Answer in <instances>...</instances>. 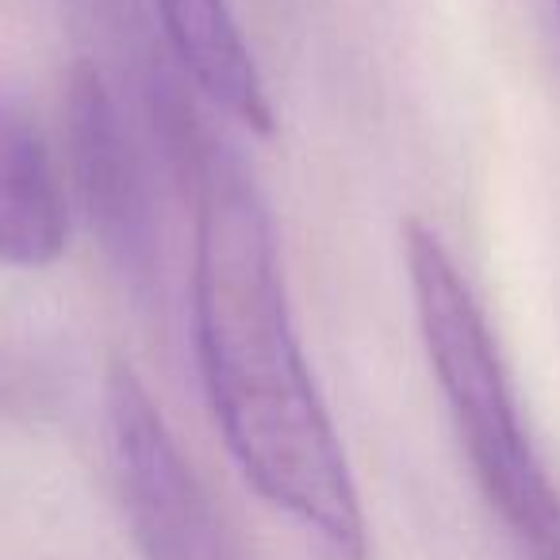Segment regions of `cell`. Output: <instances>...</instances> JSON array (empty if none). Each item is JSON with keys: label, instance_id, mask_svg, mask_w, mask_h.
Returning a JSON list of instances; mask_svg holds the SVG:
<instances>
[{"label": "cell", "instance_id": "obj_1", "mask_svg": "<svg viewBox=\"0 0 560 560\" xmlns=\"http://www.w3.org/2000/svg\"><path fill=\"white\" fill-rule=\"evenodd\" d=\"M185 185L196 200L188 277L196 369L226 453L323 560H365V506L300 342L269 203L215 142Z\"/></svg>", "mask_w": 560, "mask_h": 560}, {"label": "cell", "instance_id": "obj_7", "mask_svg": "<svg viewBox=\"0 0 560 560\" xmlns=\"http://www.w3.org/2000/svg\"><path fill=\"white\" fill-rule=\"evenodd\" d=\"M557 9H560V0H557Z\"/></svg>", "mask_w": 560, "mask_h": 560}, {"label": "cell", "instance_id": "obj_5", "mask_svg": "<svg viewBox=\"0 0 560 560\" xmlns=\"http://www.w3.org/2000/svg\"><path fill=\"white\" fill-rule=\"evenodd\" d=\"M70 246L62 162L27 108L0 93V269L43 272Z\"/></svg>", "mask_w": 560, "mask_h": 560}, {"label": "cell", "instance_id": "obj_4", "mask_svg": "<svg viewBox=\"0 0 560 560\" xmlns=\"http://www.w3.org/2000/svg\"><path fill=\"white\" fill-rule=\"evenodd\" d=\"M66 162L112 269L147 296L158 280V211L142 150L101 66L73 62L62 96Z\"/></svg>", "mask_w": 560, "mask_h": 560}, {"label": "cell", "instance_id": "obj_3", "mask_svg": "<svg viewBox=\"0 0 560 560\" xmlns=\"http://www.w3.org/2000/svg\"><path fill=\"white\" fill-rule=\"evenodd\" d=\"M104 434L142 560H242L162 407L127 361H112L104 376Z\"/></svg>", "mask_w": 560, "mask_h": 560}, {"label": "cell", "instance_id": "obj_6", "mask_svg": "<svg viewBox=\"0 0 560 560\" xmlns=\"http://www.w3.org/2000/svg\"><path fill=\"white\" fill-rule=\"evenodd\" d=\"M170 62L196 93L254 135H272L277 116L265 78L246 35L234 20L231 0H154Z\"/></svg>", "mask_w": 560, "mask_h": 560}, {"label": "cell", "instance_id": "obj_2", "mask_svg": "<svg viewBox=\"0 0 560 560\" xmlns=\"http://www.w3.org/2000/svg\"><path fill=\"white\" fill-rule=\"evenodd\" d=\"M407 289L453 430L488 506L526 560H560V491L522 422L503 350L453 249L427 219L404 223Z\"/></svg>", "mask_w": 560, "mask_h": 560}]
</instances>
